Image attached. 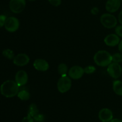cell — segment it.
I'll use <instances>...</instances> for the list:
<instances>
[{
	"mask_svg": "<svg viewBox=\"0 0 122 122\" xmlns=\"http://www.w3.org/2000/svg\"><path fill=\"white\" fill-rule=\"evenodd\" d=\"M0 92L4 96L12 98L17 95L19 92V86L13 80H7L1 84Z\"/></svg>",
	"mask_w": 122,
	"mask_h": 122,
	"instance_id": "cell-1",
	"label": "cell"
},
{
	"mask_svg": "<svg viewBox=\"0 0 122 122\" xmlns=\"http://www.w3.org/2000/svg\"><path fill=\"white\" fill-rule=\"evenodd\" d=\"M95 63L100 67H107L112 62V55L106 50H100L94 56Z\"/></svg>",
	"mask_w": 122,
	"mask_h": 122,
	"instance_id": "cell-2",
	"label": "cell"
},
{
	"mask_svg": "<svg viewBox=\"0 0 122 122\" xmlns=\"http://www.w3.org/2000/svg\"><path fill=\"white\" fill-rule=\"evenodd\" d=\"M100 22L105 28L108 29L114 28L117 23L116 17L110 13H105L102 14L100 17Z\"/></svg>",
	"mask_w": 122,
	"mask_h": 122,
	"instance_id": "cell-3",
	"label": "cell"
},
{
	"mask_svg": "<svg viewBox=\"0 0 122 122\" xmlns=\"http://www.w3.org/2000/svg\"><path fill=\"white\" fill-rule=\"evenodd\" d=\"M71 87V80L67 75L61 76L57 82V89L60 93L68 92Z\"/></svg>",
	"mask_w": 122,
	"mask_h": 122,
	"instance_id": "cell-4",
	"label": "cell"
},
{
	"mask_svg": "<svg viewBox=\"0 0 122 122\" xmlns=\"http://www.w3.org/2000/svg\"><path fill=\"white\" fill-rule=\"evenodd\" d=\"M10 8L13 13H20L23 11L26 6L25 0H10Z\"/></svg>",
	"mask_w": 122,
	"mask_h": 122,
	"instance_id": "cell-5",
	"label": "cell"
},
{
	"mask_svg": "<svg viewBox=\"0 0 122 122\" xmlns=\"http://www.w3.org/2000/svg\"><path fill=\"white\" fill-rule=\"evenodd\" d=\"M107 72L112 78L117 79L121 76L122 68L119 63L113 62L108 66Z\"/></svg>",
	"mask_w": 122,
	"mask_h": 122,
	"instance_id": "cell-6",
	"label": "cell"
},
{
	"mask_svg": "<svg viewBox=\"0 0 122 122\" xmlns=\"http://www.w3.org/2000/svg\"><path fill=\"white\" fill-rule=\"evenodd\" d=\"M20 23L19 21L15 17H10L7 18L5 23V28L10 32H15L19 29Z\"/></svg>",
	"mask_w": 122,
	"mask_h": 122,
	"instance_id": "cell-7",
	"label": "cell"
},
{
	"mask_svg": "<svg viewBox=\"0 0 122 122\" xmlns=\"http://www.w3.org/2000/svg\"><path fill=\"white\" fill-rule=\"evenodd\" d=\"M84 69L80 66H73L68 72L69 77L74 80H78L81 78L84 74Z\"/></svg>",
	"mask_w": 122,
	"mask_h": 122,
	"instance_id": "cell-8",
	"label": "cell"
},
{
	"mask_svg": "<svg viewBox=\"0 0 122 122\" xmlns=\"http://www.w3.org/2000/svg\"><path fill=\"white\" fill-rule=\"evenodd\" d=\"M98 118L102 122H110L113 118V112L110 109H101L98 113Z\"/></svg>",
	"mask_w": 122,
	"mask_h": 122,
	"instance_id": "cell-9",
	"label": "cell"
},
{
	"mask_svg": "<svg viewBox=\"0 0 122 122\" xmlns=\"http://www.w3.org/2000/svg\"><path fill=\"white\" fill-rule=\"evenodd\" d=\"M15 80L19 87L25 86L28 81V75L27 72L23 70L19 71L15 74Z\"/></svg>",
	"mask_w": 122,
	"mask_h": 122,
	"instance_id": "cell-10",
	"label": "cell"
},
{
	"mask_svg": "<svg viewBox=\"0 0 122 122\" xmlns=\"http://www.w3.org/2000/svg\"><path fill=\"white\" fill-rule=\"evenodd\" d=\"M30 58L26 54L20 53L15 56L13 59L14 65L19 67H23L29 62Z\"/></svg>",
	"mask_w": 122,
	"mask_h": 122,
	"instance_id": "cell-11",
	"label": "cell"
},
{
	"mask_svg": "<svg viewBox=\"0 0 122 122\" xmlns=\"http://www.w3.org/2000/svg\"><path fill=\"white\" fill-rule=\"evenodd\" d=\"M121 6V0H108L106 2V10L109 13L117 11Z\"/></svg>",
	"mask_w": 122,
	"mask_h": 122,
	"instance_id": "cell-12",
	"label": "cell"
},
{
	"mask_svg": "<svg viewBox=\"0 0 122 122\" xmlns=\"http://www.w3.org/2000/svg\"><path fill=\"white\" fill-rule=\"evenodd\" d=\"M120 42V38L116 34L112 33L109 34L106 37L104 38V43L108 46L114 47L117 45H119Z\"/></svg>",
	"mask_w": 122,
	"mask_h": 122,
	"instance_id": "cell-13",
	"label": "cell"
},
{
	"mask_svg": "<svg viewBox=\"0 0 122 122\" xmlns=\"http://www.w3.org/2000/svg\"><path fill=\"white\" fill-rule=\"evenodd\" d=\"M33 67L39 71H46L49 69V64L47 61L42 59H36L33 62Z\"/></svg>",
	"mask_w": 122,
	"mask_h": 122,
	"instance_id": "cell-14",
	"label": "cell"
},
{
	"mask_svg": "<svg viewBox=\"0 0 122 122\" xmlns=\"http://www.w3.org/2000/svg\"><path fill=\"white\" fill-rule=\"evenodd\" d=\"M113 89L114 93L119 96H122V81L115 80L113 83Z\"/></svg>",
	"mask_w": 122,
	"mask_h": 122,
	"instance_id": "cell-15",
	"label": "cell"
},
{
	"mask_svg": "<svg viewBox=\"0 0 122 122\" xmlns=\"http://www.w3.org/2000/svg\"><path fill=\"white\" fill-rule=\"evenodd\" d=\"M38 114H39V112L36 105L35 104H30L29 105V106L28 114L30 115L31 117H32L33 118L36 116H37Z\"/></svg>",
	"mask_w": 122,
	"mask_h": 122,
	"instance_id": "cell-16",
	"label": "cell"
},
{
	"mask_svg": "<svg viewBox=\"0 0 122 122\" xmlns=\"http://www.w3.org/2000/svg\"><path fill=\"white\" fill-rule=\"evenodd\" d=\"M17 96L21 99V100H27L30 98V93L26 90H19L17 94Z\"/></svg>",
	"mask_w": 122,
	"mask_h": 122,
	"instance_id": "cell-17",
	"label": "cell"
},
{
	"mask_svg": "<svg viewBox=\"0 0 122 122\" xmlns=\"http://www.w3.org/2000/svg\"><path fill=\"white\" fill-rule=\"evenodd\" d=\"M68 68L65 63H60L58 67V72L61 76L67 75Z\"/></svg>",
	"mask_w": 122,
	"mask_h": 122,
	"instance_id": "cell-18",
	"label": "cell"
},
{
	"mask_svg": "<svg viewBox=\"0 0 122 122\" xmlns=\"http://www.w3.org/2000/svg\"><path fill=\"white\" fill-rule=\"evenodd\" d=\"M2 55L5 57H7V59H8L10 60L14 59V57H15L13 51L10 50V49H5V50H4L2 51Z\"/></svg>",
	"mask_w": 122,
	"mask_h": 122,
	"instance_id": "cell-19",
	"label": "cell"
},
{
	"mask_svg": "<svg viewBox=\"0 0 122 122\" xmlns=\"http://www.w3.org/2000/svg\"><path fill=\"white\" fill-rule=\"evenodd\" d=\"M112 61L117 63L122 62V54L121 53H116L112 55Z\"/></svg>",
	"mask_w": 122,
	"mask_h": 122,
	"instance_id": "cell-20",
	"label": "cell"
},
{
	"mask_svg": "<svg viewBox=\"0 0 122 122\" xmlns=\"http://www.w3.org/2000/svg\"><path fill=\"white\" fill-rule=\"evenodd\" d=\"M96 70V68H95V67L92 65H89L86 67L85 68H84V71L86 73V74H92V73L94 72Z\"/></svg>",
	"mask_w": 122,
	"mask_h": 122,
	"instance_id": "cell-21",
	"label": "cell"
},
{
	"mask_svg": "<svg viewBox=\"0 0 122 122\" xmlns=\"http://www.w3.org/2000/svg\"><path fill=\"white\" fill-rule=\"evenodd\" d=\"M33 120L35 122H44V120H45V117L43 114H38L37 116L35 117H33Z\"/></svg>",
	"mask_w": 122,
	"mask_h": 122,
	"instance_id": "cell-22",
	"label": "cell"
},
{
	"mask_svg": "<svg viewBox=\"0 0 122 122\" xmlns=\"http://www.w3.org/2000/svg\"><path fill=\"white\" fill-rule=\"evenodd\" d=\"M48 1L52 6L54 7H58L61 4V0H48Z\"/></svg>",
	"mask_w": 122,
	"mask_h": 122,
	"instance_id": "cell-23",
	"label": "cell"
},
{
	"mask_svg": "<svg viewBox=\"0 0 122 122\" xmlns=\"http://www.w3.org/2000/svg\"><path fill=\"white\" fill-rule=\"evenodd\" d=\"M7 19V17L5 15H0V28L4 26Z\"/></svg>",
	"mask_w": 122,
	"mask_h": 122,
	"instance_id": "cell-24",
	"label": "cell"
},
{
	"mask_svg": "<svg viewBox=\"0 0 122 122\" xmlns=\"http://www.w3.org/2000/svg\"><path fill=\"white\" fill-rule=\"evenodd\" d=\"M34 120H33V118L32 117H31L30 115L27 114V116L24 117L23 118L21 122H34Z\"/></svg>",
	"mask_w": 122,
	"mask_h": 122,
	"instance_id": "cell-25",
	"label": "cell"
},
{
	"mask_svg": "<svg viewBox=\"0 0 122 122\" xmlns=\"http://www.w3.org/2000/svg\"><path fill=\"white\" fill-rule=\"evenodd\" d=\"M115 32L119 37H122V25L117 26L115 29Z\"/></svg>",
	"mask_w": 122,
	"mask_h": 122,
	"instance_id": "cell-26",
	"label": "cell"
},
{
	"mask_svg": "<svg viewBox=\"0 0 122 122\" xmlns=\"http://www.w3.org/2000/svg\"><path fill=\"white\" fill-rule=\"evenodd\" d=\"M91 13L94 15H97L98 14V13H99V9L97 8V7H94L91 10Z\"/></svg>",
	"mask_w": 122,
	"mask_h": 122,
	"instance_id": "cell-27",
	"label": "cell"
},
{
	"mask_svg": "<svg viewBox=\"0 0 122 122\" xmlns=\"http://www.w3.org/2000/svg\"><path fill=\"white\" fill-rule=\"evenodd\" d=\"M119 21L120 22V23L122 25V10L120 12L119 14Z\"/></svg>",
	"mask_w": 122,
	"mask_h": 122,
	"instance_id": "cell-28",
	"label": "cell"
},
{
	"mask_svg": "<svg viewBox=\"0 0 122 122\" xmlns=\"http://www.w3.org/2000/svg\"><path fill=\"white\" fill-rule=\"evenodd\" d=\"M119 50L120 51V53L122 54V40L119 44Z\"/></svg>",
	"mask_w": 122,
	"mask_h": 122,
	"instance_id": "cell-29",
	"label": "cell"
},
{
	"mask_svg": "<svg viewBox=\"0 0 122 122\" xmlns=\"http://www.w3.org/2000/svg\"><path fill=\"white\" fill-rule=\"evenodd\" d=\"M110 122H122V120L120 119H118V118H114V119L113 118Z\"/></svg>",
	"mask_w": 122,
	"mask_h": 122,
	"instance_id": "cell-30",
	"label": "cell"
},
{
	"mask_svg": "<svg viewBox=\"0 0 122 122\" xmlns=\"http://www.w3.org/2000/svg\"><path fill=\"white\" fill-rule=\"evenodd\" d=\"M29 1H36V0H29Z\"/></svg>",
	"mask_w": 122,
	"mask_h": 122,
	"instance_id": "cell-31",
	"label": "cell"
},
{
	"mask_svg": "<svg viewBox=\"0 0 122 122\" xmlns=\"http://www.w3.org/2000/svg\"><path fill=\"white\" fill-rule=\"evenodd\" d=\"M121 1H122V0H121Z\"/></svg>",
	"mask_w": 122,
	"mask_h": 122,
	"instance_id": "cell-32",
	"label": "cell"
}]
</instances>
